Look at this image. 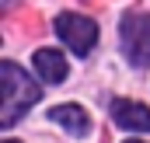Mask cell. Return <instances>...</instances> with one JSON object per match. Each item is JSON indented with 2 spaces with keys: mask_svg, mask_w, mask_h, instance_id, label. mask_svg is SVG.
<instances>
[{
  "mask_svg": "<svg viewBox=\"0 0 150 143\" xmlns=\"http://www.w3.org/2000/svg\"><path fill=\"white\" fill-rule=\"evenodd\" d=\"M56 35L70 45V52L87 56L98 42V25L84 14H56Z\"/></svg>",
  "mask_w": 150,
  "mask_h": 143,
  "instance_id": "3",
  "label": "cell"
},
{
  "mask_svg": "<svg viewBox=\"0 0 150 143\" xmlns=\"http://www.w3.org/2000/svg\"><path fill=\"white\" fill-rule=\"evenodd\" d=\"M49 119H52V122H59V126H67L74 136H80V133H87V129H91V115H87L80 105H56L52 112H49Z\"/></svg>",
  "mask_w": 150,
  "mask_h": 143,
  "instance_id": "6",
  "label": "cell"
},
{
  "mask_svg": "<svg viewBox=\"0 0 150 143\" xmlns=\"http://www.w3.org/2000/svg\"><path fill=\"white\" fill-rule=\"evenodd\" d=\"M112 119L119 129H133V133H150V108L129 98L112 101Z\"/></svg>",
  "mask_w": 150,
  "mask_h": 143,
  "instance_id": "4",
  "label": "cell"
},
{
  "mask_svg": "<svg viewBox=\"0 0 150 143\" xmlns=\"http://www.w3.org/2000/svg\"><path fill=\"white\" fill-rule=\"evenodd\" d=\"M122 52L133 67H150V14L122 18Z\"/></svg>",
  "mask_w": 150,
  "mask_h": 143,
  "instance_id": "2",
  "label": "cell"
},
{
  "mask_svg": "<svg viewBox=\"0 0 150 143\" xmlns=\"http://www.w3.org/2000/svg\"><path fill=\"white\" fill-rule=\"evenodd\" d=\"M0 84H4L0 126H14V122L38 101V87L28 80V73H21L14 63H0Z\"/></svg>",
  "mask_w": 150,
  "mask_h": 143,
  "instance_id": "1",
  "label": "cell"
},
{
  "mask_svg": "<svg viewBox=\"0 0 150 143\" xmlns=\"http://www.w3.org/2000/svg\"><path fill=\"white\" fill-rule=\"evenodd\" d=\"M126 143H140V140H126Z\"/></svg>",
  "mask_w": 150,
  "mask_h": 143,
  "instance_id": "7",
  "label": "cell"
},
{
  "mask_svg": "<svg viewBox=\"0 0 150 143\" xmlns=\"http://www.w3.org/2000/svg\"><path fill=\"white\" fill-rule=\"evenodd\" d=\"M32 67L38 70V77L45 84H63L67 80V59L56 49H38L35 56H32Z\"/></svg>",
  "mask_w": 150,
  "mask_h": 143,
  "instance_id": "5",
  "label": "cell"
},
{
  "mask_svg": "<svg viewBox=\"0 0 150 143\" xmlns=\"http://www.w3.org/2000/svg\"><path fill=\"white\" fill-rule=\"evenodd\" d=\"M4 143H14V140H4Z\"/></svg>",
  "mask_w": 150,
  "mask_h": 143,
  "instance_id": "8",
  "label": "cell"
}]
</instances>
